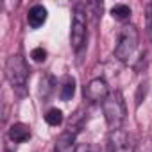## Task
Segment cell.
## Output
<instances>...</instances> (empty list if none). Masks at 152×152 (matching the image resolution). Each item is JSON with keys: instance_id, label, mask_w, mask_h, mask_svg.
Returning <instances> with one entry per match:
<instances>
[{"instance_id": "3", "label": "cell", "mask_w": 152, "mask_h": 152, "mask_svg": "<svg viewBox=\"0 0 152 152\" xmlns=\"http://www.w3.org/2000/svg\"><path fill=\"white\" fill-rule=\"evenodd\" d=\"M138 38H140V34H138V29L134 25H131V23L124 25L120 29L118 43L115 47V57L122 63H127L138 47Z\"/></svg>"}, {"instance_id": "17", "label": "cell", "mask_w": 152, "mask_h": 152, "mask_svg": "<svg viewBox=\"0 0 152 152\" xmlns=\"http://www.w3.org/2000/svg\"><path fill=\"white\" fill-rule=\"evenodd\" d=\"M141 95L145 97V84H140V90H138V97H136V106L141 104Z\"/></svg>"}, {"instance_id": "15", "label": "cell", "mask_w": 152, "mask_h": 152, "mask_svg": "<svg viewBox=\"0 0 152 152\" xmlns=\"http://www.w3.org/2000/svg\"><path fill=\"white\" fill-rule=\"evenodd\" d=\"M31 57H32L36 63H43V61L47 59V50H45L43 47H36V48H32Z\"/></svg>"}, {"instance_id": "2", "label": "cell", "mask_w": 152, "mask_h": 152, "mask_svg": "<svg viewBox=\"0 0 152 152\" xmlns=\"http://www.w3.org/2000/svg\"><path fill=\"white\" fill-rule=\"evenodd\" d=\"M102 111L111 131L122 129V124L125 120V102L120 91H111L107 95V99L102 102Z\"/></svg>"}, {"instance_id": "1", "label": "cell", "mask_w": 152, "mask_h": 152, "mask_svg": "<svg viewBox=\"0 0 152 152\" xmlns=\"http://www.w3.org/2000/svg\"><path fill=\"white\" fill-rule=\"evenodd\" d=\"M6 75H7L9 84L13 86V90H15L18 95H25V93H27L29 68H27L25 59H23L20 54L11 56V57L7 59V64H6Z\"/></svg>"}, {"instance_id": "7", "label": "cell", "mask_w": 152, "mask_h": 152, "mask_svg": "<svg viewBox=\"0 0 152 152\" xmlns=\"http://www.w3.org/2000/svg\"><path fill=\"white\" fill-rule=\"evenodd\" d=\"M75 136L77 132L73 131H64L57 140H56V147H54V152H75L73 150V141H75Z\"/></svg>"}, {"instance_id": "14", "label": "cell", "mask_w": 152, "mask_h": 152, "mask_svg": "<svg viewBox=\"0 0 152 152\" xmlns=\"http://www.w3.org/2000/svg\"><path fill=\"white\" fill-rule=\"evenodd\" d=\"M134 152H152V136H143L136 143Z\"/></svg>"}, {"instance_id": "6", "label": "cell", "mask_w": 152, "mask_h": 152, "mask_svg": "<svg viewBox=\"0 0 152 152\" xmlns=\"http://www.w3.org/2000/svg\"><path fill=\"white\" fill-rule=\"evenodd\" d=\"M107 95H109V88L104 79H93L84 88V97L90 102H104Z\"/></svg>"}, {"instance_id": "5", "label": "cell", "mask_w": 152, "mask_h": 152, "mask_svg": "<svg viewBox=\"0 0 152 152\" xmlns=\"http://www.w3.org/2000/svg\"><path fill=\"white\" fill-rule=\"evenodd\" d=\"M107 148L109 152H134L131 136L124 129H115L107 136Z\"/></svg>"}, {"instance_id": "12", "label": "cell", "mask_w": 152, "mask_h": 152, "mask_svg": "<svg viewBox=\"0 0 152 152\" xmlns=\"http://www.w3.org/2000/svg\"><path fill=\"white\" fill-rule=\"evenodd\" d=\"M111 15L116 20H127L131 16V7L125 6V4H116V6L111 7Z\"/></svg>"}, {"instance_id": "18", "label": "cell", "mask_w": 152, "mask_h": 152, "mask_svg": "<svg viewBox=\"0 0 152 152\" xmlns=\"http://www.w3.org/2000/svg\"><path fill=\"white\" fill-rule=\"evenodd\" d=\"M75 152H90V145L88 143H81V145H77Z\"/></svg>"}, {"instance_id": "11", "label": "cell", "mask_w": 152, "mask_h": 152, "mask_svg": "<svg viewBox=\"0 0 152 152\" xmlns=\"http://www.w3.org/2000/svg\"><path fill=\"white\" fill-rule=\"evenodd\" d=\"M73 93H75V81L73 79H66L64 83H63V86H61V90H59V97H61V100H70L72 97H73Z\"/></svg>"}, {"instance_id": "9", "label": "cell", "mask_w": 152, "mask_h": 152, "mask_svg": "<svg viewBox=\"0 0 152 152\" xmlns=\"http://www.w3.org/2000/svg\"><path fill=\"white\" fill-rule=\"evenodd\" d=\"M31 138V129L25 124H13L9 129V140L15 143H25Z\"/></svg>"}, {"instance_id": "16", "label": "cell", "mask_w": 152, "mask_h": 152, "mask_svg": "<svg viewBox=\"0 0 152 152\" xmlns=\"http://www.w3.org/2000/svg\"><path fill=\"white\" fill-rule=\"evenodd\" d=\"M147 31H152V4L147 6Z\"/></svg>"}, {"instance_id": "8", "label": "cell", "mask_w": 152, "mask_h": 152, "mask_svg": "<svg viewBox=\"0 0 152 152\" xmlns=\"http://www.w3.org/2000/svg\"><path fill=\"white\" fill-rule=\"evenodd\" d=\"M47 22V9L43 7V6H32L31 9H29V13H27V23L32 27V29H38V27H41L43 23Z\"/></svg>"}, {"instance_id": "13", "label": "cell", "mask_w": 152, "mask_h": 152, "mask_svg": "<svg viewBox=\"0 0 152 152\" xmlns=\"http://www.w3.org/2000/svg\"><path fill=\"white\" fill-rule=\"evenodd\" d=\"M52 91H54V79L47 75V77L41 79V97H43V100H47Z\"/></svg>"}, {"instance_id": "10", "label": "cell", "mask_w": 152, "mask_h": 152, "mask_svg": "<svg viewBox=\"0 0 152 152\" xmlns=\"http://www.w3.org/2000/svg\"><path fill=\"white\" fill-rule=\"evenodd\" d=\"M45 122H47L50 127H57V125H61V124H63V111L57 109V107L48 109L47 115H45Z\"/></svg>"}, {"instance_id": "4", "label": "cell", "mask_w": 152, "mask_h": 152, "mask_svg": "<svg viewBox=\"0 0 152 152\" xmlns=\"http://www.w3.org/2000/svg\"><path fill=\"white\" fill-rule=\"evenodd\" d=\"M70 39H72V47L75 50H79L84 45V39H86V9H83V6H75V9H73Z\"/></svg>"}]
</instances>
